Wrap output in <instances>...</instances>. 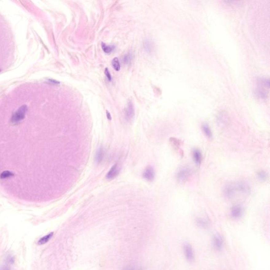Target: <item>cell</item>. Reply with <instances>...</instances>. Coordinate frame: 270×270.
I'll return each mask as SVG.
<instances>
[{
	"instance_id": "6da1fadb",
	"label": "cell",
	"mask_w": 270,
	"mask_h": 270,
	"mask_svg": "<svg viewBox=\"0 0 270 270\" xmlns=\"http://www.w3.org/2000/svg\"><path fill=\"white\" fill-rule=\"evenodd\" d=\"M192 174V168L187 166H182L179 168L176 172V178L179 183L184 184L189 180Z\"/></svg>"
},
{
	"instance_id": "7a4b0ae2",
	"label": "cell",
	"mask_w": 270,
	"mask_h": 270,
	"mask_svg": "<svg viewBox=\"0 0 270 270\" xmlns=\"http://www.w3.org/2000/svg\"><path fill=\"white\" fill-rule=\"evenodd\" d=\"M28 111V107L26 105H23L13 113L11 118V121L13 125H16L23 120L25 117Z\"/></svg>"
},
{
	"instance_id": "3957f363",
	"label": "cell",
	"mask_w": 270,
	"mask_h": 270,
	"mask_svg": "<svg viewBox=\"0 0 270 270\" xmlns=\"http://www.w3.org/2000/svg\"><path fill=\"white\" fill-rule=\"evenodd\" d=\"M237 192H239L244 195H250L251 189L249 185L244 181H238L234 184Z\"/></svg>"
},
{
	"instance_id": "277c9868",
	"label": "cell",
	"mask_w": 270,
	"mask_h": 270,
	"mask_svg": "<svg viewBox=\"0 0 270 270\" xmlns=\"http://www.w3.org/2000/svg\"><path fill=\"white\" fill-rule=\"evenodd\" d=\"M135 111L134 106L132 101H129L127 106L125 110V119L127 121L132 120L135 117Z\"/></svg>"
},
{
	"instance_id": "5b68a950",
	"label": "cell",
	"mask_w": 270,
	"mask_h": 270,
	"mask_svg": "<svg viewBox=\"0 0 270 270\" xmlns=\"http://www.w3.org/2000/svg\"><path fill=\"white\" fill-rule=\"evenodd\" d=\"M236 192L237 190L234 184H228L224 188V195L227 199L232 198L235 195Z\"/></svg>"
},
{
	"instance_id": "8992f818",
	"label": "cell",
	"mask_w": 270,
	"mask_h": 270,
	"mask_svg": "<svg viewBox=\"0 0 270 270\" xmlns=\"http://www.w3.org/2000/svg\"><path fill=\"white\" fill-rule=\"evenodd\" d=\"M183 250L187 260L189 262L193 261L194 259V251L190 244L188 243H185L183 246Z\"/></svg>"
},
{
	"instance_id": "52a82bcc",
	"label": "cell",
	"mask_w": 270,
	"mask_h": 270,
	"mask_svg": "<svg viewBox=\"0 0 270 270\" xmlns=\"http://www.w3.org/2000/svg\"><path fill=\"white\" fill-rule=\"evenodd\" d=\"M143 179L148 182H153L155 177V172L154 168L152 166H148L146 168L143 174Z\"/></svg>"
},
{
	"instance_id": "ba28073f",
	"label": "cell",
	"mask_w": 270,
	"mask_h": 270,
	"mask_svg": "<svg viewBox=\"0 0 270 270\" xmlns=\"http://www.w3.org/2000/svg\"><path fill=\"white\" fill-rule=\"evenodd\" d=\"M120 171V167H119L118 163H116L115 164L114 166H112L109 171H108V173L107 174L106 177L107 179L109 180H112L114 179L115 178V177H117L119 174Z\"/></svg>"
},
{
	"instance_id": "9c48e42d",
	"label": "cell",
	"mask_w": 270,
	"mask_h": 270,
	"mask_svg": "<svg viewBox=\"0 0 270 270\" xmlns=\"http://www.w3.org/2000/svg\"><path fill=\"white\" fill-rule=\"evenodd\" d=\"M243 213L242 207L240 205H236L232 207L230 211L231 217L234 219H238L242 216Z\"/></svg>"
},
{
	"instance_id": "30bf717a",
	"label": "cell",
	"mask_w": 270,
	"mask_h": 270,
	"mask_svg": "<svg viewBox=\"0 0 270 270\" xmlns=\"http://www.w3.org/2000/svg\"><path fill=\"white\" fill-rule=\"evenodd\" d=\"M213 245L216 251H220L222 250L223 248V240L221 235L216 234L213 237Z\"/></svg>"
},
{
	"instance_id": "8fae6325",
	"label": "cell",
	"mask_w": 270,
	"mask_h": 270,
	"mask_svg": "<svg viewBox=\"0 0 270 270\" xmlns=\"http://www.w3.org/2000/svg\"><path fill=\"white\" fill-rule=\"evenodd\" d=\"M105 152L102 146L99 147V148L97 149V151L96 153L95 160L96 164H100L103 162V159L104 158Z\"/></svg>"
},
{
	"instance_id": "7c38bea8",
	"label": "cell",
	"mask_w": 270,
	"mask_h": 270,
	"mask_svg": "<svg viewBox=\"0 0 270 270\" xmlns=\"http://www.w3.org/2000/svg\"><path fill=\"white\" fill-rule=\"evenodd\" d=\"M192 156L196 164H198V165L201 164L203 159V156L201 151L199 149L197 148L193 149V151H192Z\"/></svg>"
},
{
	"instance_id": "4fadbf2b",
	"label": "cell",
	"mask_w": 270,
	"mask_h": 270,
	"mask_svg": "<svg viewBox=\"0 0 270 270\" xmlns=\"http://www.w3.org/2000/svg\"><path fill=\"white\" fill-rule=\"evenodd\" d=\"M217 121L219 126L221 127H225L228 123V117L226 114L224 112L220 113L217 118Z\"/></svg>"
},
{
	"instance_id": "5bb4252c",
	"label": "cell",
	"mask_w": 270,
	"mask_h": 270,
	"mask_svg": "<svg viewBox=\"0 0 270 270\" xmlns=\"http://www.w3.org/2000/svg\"><path fill=\"white\" fill-rule=\"evenodd\" d=\"M196 225L201 228L206 229L209 227V221L206 218H202V217H197L195 220Z\"/></svg>"
},
{
	"instance_id": "9a60e30c",
	"label": "cell",
	"mask_w": 270,
	"mask_h": 270,
	"mask_svg": "<svg viewBox=\"0 0 270 270\" xmlns=\"http://www.w3.org/2000/svg\"><path fill=\"white\" fill-rule=\"evenodd\" d=\"M202 129L204 134L205 135L206 137L209 139L212 138V131L207 123H203L202 125Z\"/></svg>"
},
{
	"instance_id": "2e32d148",
	"label": "cell",
	"mask_w": 270,
	"mask_h": 270,
	"mask_svg": "<svg viewBox=\"0 0 270 270\" xmlns=\"http://www.w3.org/2000/svg\"><path fill=\"white\" fill-rule=\"evenodd\" d=\"M53 235V232L49 233V234L47 235H45V236L42 237H41L39 240L38 241L37 244H38V245H42L47 243V242H48L50 240L51 238H52Z\"/></svg>"
},
{
	"instance_id": "e0dca14e",
	"label": "cell",
	"mask_w": 270,
	"mask_h": 270,
	"mask_svg": "<svg viewBox=\"0 0 270 270\" xmlns=\"http://www.w3.org/2000/svg\"><path fill=\"white\" fill-rule=\"evenodd\" d=\"M101 47L104 52L108 54L112 52L115 49V46L114 45H107L104 42L101 43Z\"/></svg>"
},
{
	"instance_id": "ac0fdd59",
	"label": "cell",
	"mask_w": 270,
	"mask_h": 270,
	"mask_svg": "<svg viewBox=\"0 0 270 270\" xmlns=\"http://www.w3.org/2000/svg\"><path fill=\"white\" fill-rule=\"evenodd\" d=\"M256 176L257 179L261 182H265L268 178V174L264 170L258 171Z\"/></svg>"
},
{
	"instance_id": "d6986e66",
	"label": "cell",
	"mask_w": 270,
	"mask_h": 270,
	"mask_svg": "<svg viewBox=\"0 0 270 270\" xmlns=\"http://www.w3.org/2000/svg\"><path fill=\"white\" fill-rule=\"evenodd\" d=\"M132 58H133V56H132V52H128L127 53L123 56V61L124 64L128 65V64H130L131 62Z\"/></svg>"
},
{
	"instance_id": "ffe728a7",
	"label": "cell",
	"mask_w": 270,
	"mask_h": 270,
	"mask_svg": "<svg viewBox=\"0 0 270 270\" xmlns=\"http://www.w3.org/2000/svg\"><path fill=\"white\" fill-rule=\"evenodd\" d=\"M112 65L115 71H119L120 69V65L118 58L115 57L112 61Z\"/></svg>"
},
{
	"instance_id": "44dd1931",
	"label": "cell",
	"mask_w": 270,
	"mask_h": 270,
	"mask_svg": "<svg viewBox=\"0 0 270 270\" xmlns=\"http://www.w3.org/2000/svg\"><path fill=\"white\" fill-rule=\"evenodd\" d=\"M143 45H144V48L145 49L147 52H149V53H151V52L153 47H152L151 42L149 41V40H146L143 43Z\"/></svg>"
},
{
	"instance_id": "7402d4cb",
	"label": "cell",
	"mask_w": 270,
	"mask_h": 270,
	"mask_svg": "<svg viewBox=\"0 0 270 270\" xmlns=\"http://www.w3.org/2000/svg\"><path fill=\"white\" fill-rule=\"evenodd\" d=\"M14 175V174L12 173L11 171L9 170H5L2 172L0 175V178L1 179L7 178L9 177H12Z\"/></svg>"
},
{
	"instance_id": "603a6c76",
	"label": "cell",
	"mask_w": 270,
	"mask_h": 270,
	"mask_svg": "<svg viewBox=\"0 0 270 270\" xmlns=\"http://www.w3.org/2000/svg\"><path fill=\"white\" fill-rule=\"evenodd\" d=\"M170 140L172 143V145L176 147L177 149H179V147L181 146V142L179 140L175 138H171Z\"/></svg>"
},
{
	"instance_id": "cb8c5ba5",
	"label": "cell",
	"mask_w": 270,
	"mask_h": 270,
	"mask_svg": "<svg viewBox=\"0 0 270 270\" xmlns=\"http://www.w3.org/2000/svg\"><path fill=\"white\" fill-rule=\"evenodd\" d=\"M256 94L257 97L260 98H261V99H265L267 97L266 92H264V90H263L261 89L257 90V91L256 92Z\"/></svg>"
},
{
	"instance_id": "d4e9b609",
	"label": "cell",
	"mask_w": 270,
	"mask_h": 270,
	"mask_svg": "<svg viewBox=\"0 0 270 270\" xmlns=\"http://www.w3.org/2000/svg\"><path fill=\"white\" fill-rule=\"evenodd\" d=\"M121 270H142V268L136 265H128Z\"/></svg>"
},
{
	"instance_id": "484cf974",
	"label": "cell",
	"mask_w": 270,
	"mask_h": 270,
	"mask_svg": "<svg viewBox=\"0 0 270 270\" xmlns=\"http://www.w3.org/2000/svg\"><path fill=\"white\" fill-rule=\"evenodd\" d=\"M104 73L106 76L107 78L109 81H111L112 80V75L110 74V72L109 71V69L108 68H106L104 70Z\"/></svg>"
},
{
	"instance_id": "4316f807",
	"label": "cell",
	"mask_w": 270,
	"mask_h": 270,
	"mask_svg": "<svg viewBox=\"0 0 270 270\" xmlns=\"http://www.w3.org/2000/svg\"><path fill=\"white\" fill-rule=\"evenodd\" d=\"M49 81L51 83H52V84H60L59 82H58V81H56V80H52V79H49Z\"/></svg>"
},
{
	"instance_id": "83f0119b",
	"label": "cell",
	"mask_w": 270,
	"mask_h": 270,
	"mask_svg": "<svg viewBox=\"0 0 270 270\" xmlns=\"http://www.w3.org/2000/svg\"><path fill=\"white\" fill-rule=\"evenodd\" d=\"M107 114V119L108 120H111L112 119V116H111V115H110V113H109V112H108V111H107L106 112Z\"/></svg>"
},
{
	"instance_id": "f1b7e54d",
	"label": "cell",
	"mask_w": 270,
	"mask_h": 270,
	"mask_svg": "<svg viewBox=\"0 0 270 270\" xmlns=\"http://www.w3.org/2000/svg\"><path fill=\"white\" fill-rule=\"evenodd\" d=\"M0 71H1V70H0Z\"/></svg>"
}]
</instances>
